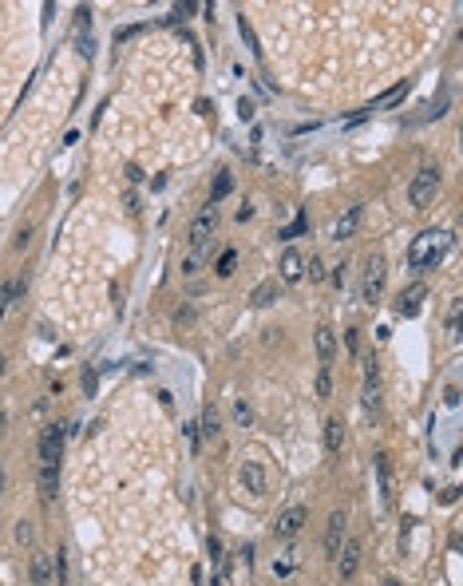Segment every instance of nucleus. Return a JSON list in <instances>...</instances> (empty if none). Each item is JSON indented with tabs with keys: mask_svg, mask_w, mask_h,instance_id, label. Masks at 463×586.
I'll list each match as a JSON object with an SVG mask.
<instances>
[{
	"mask_svg": "<svg viewBox=\"0 0 463 586\" xmlns=\"http://www.w3.org/2000/svg\"><path fill=\"white\" fill-rule=\"evenodd\" d=\"M452 230H423L420 238H416L412 246H408V265H412L416 273L423 270H435V265L447 258V250H452Z\"/></svg>",
	"mask_w": 463,
	"mask_h": 586,
	"instance_id": "f257e3e1",
	"label": "nucleus"
},
{
	"mask_svg": "<svg viewBox=\"0 0 463 586\" xmlns=\"http://www.w3.org/2000/svg\"><path fill=\"white\" fill-rule=\"evenodd\" d=\"M435 194H440V171H435V167L416 171L412 186H408V203H412L416 210H428V206L435 203Z\"/></svg>",
	"mask_w": 463,
	"mask_h": 586,
	"instance_id": "f03ea898",
	"label": "nucleus"
},
{
	"mask_svg": "<svg viewBox=\"0 0 463 586\" xmlns=\"http://www.w3.org/2000/svg\"><path fill=\"white\" fill-rule=\"evenodd\" d=\"M384 282H388V265H384L380 253H373L368 262H364V282H361V297L368 305H376L384 297Z\"/></svg>",
	"mask_w": 463,
	"mask_h": 586,
	"instance_id": "7ed1b4c3",
	"label": "nucleus"
},
{
	"mask_svg": "<svg viewBox=\"0 0 463 586\" xmlns=\"http://www.w3.org/2000/svg\"><path fill=\"white\" fill-rule=\"evenodd\" d=\"M214 230H218V206H202L198 210V218L191 222V250H206L210 246V238H214Z\"/></svg>",
	"mask_w": 463,
	"mask_h": 586,
	"instance_id": "20e7f679",
	"label": "nucleus"
},
{
	"mask_svg": "<svg viewBox=\"0 0 463 586\" xmlns=\"http://www.w3.org/2000/svg\"><path fill=\"white\" fill-rule=\"evenodd\" d=\"M64 436H68V428L64 424H48L44 428V436H40V467H60Z\"/></svg>",
	"mask_w": 463,
	"mask_h": 586,
	"instance_id": "39448f33",
	"label": "nucleus"
},
{
	"mask_svg": "<svg viewBox=\"0 0 463 586\" xmlns=\"http://www.w3.org/2000/svg\"><path fill=\"white\" fill-rule=\"evenodd\" d=\"M305 523H309V511H305V507H285L282 515L273 519V535L277 539H297L305 531Z\"/></svg>",
	"mask_w": 463,
	"mask_h": 586,
	"instance_id": "423d86ee",
	"label": "nucleus"
},
{
	"mask_svg": "<svg viewBox=\"0 0 463 586\" xmlns=\"http://www.w3.org/2000/svg\"><path fill=\"white\" fill-rule=\"evenodd\" d=\"M423 297H428V285L423 282H416V285H408V289H400V297H396V317H416L423 309Z\"/></svg>",
	"mask_w": 463,
	"mask_h": 586,
	"instance_id": "0eeeda50",
	"label": "nucleus"
},
{
	"mask_svg": "<svg viewBox=\"0 0 463 586\" xmlns=\"http://www.w3.org/2000/svg\"><path fill=\"white\" fill-rule=\"evenodd\" d=\"M356 570H361V543L349 539V543H341V551H337V575L349 582V578H356Z\"/></svg>",
	"mask_w": 463,
	"mask_h": 586,
	"instance_id": "6e6552de",
	"label": "nucleus"
},
{
	"mask_svg": "<svg viewBox=\"0 0 463 586\" xmlns=\"http://www.w3.org/2000/svg\"><path fill=\"white\" fill-rule=\"evenodd\" d=\"M376 484H380V503L392 507L396 503V479H392V460L388 455H376Z\"/></svg>",
	"mask_w": 463,
	"mask_h": 586,
	"instance_id": "1a4fd4ad",
	"label": "nucleus"
},
{
	"mask_svg": "<svg viewBox=\"0 0 463 586\" xmlns=\"http://www.w3.org/2000/svg\"><path fill=\"white\" fill-rule=\"evenodd\" d=\"M344 511H332L329 515V527H325V555L329 558H337V551H341V543H344Z\"/></svg>",
	"mask_w": 463,
	"mask_h": 586,
	"instance_id": "9d476101",
	"label": "nucleus"
},
{
	"mask_svg": "<svg viewBox=\"0 0 463 586\" xmlns=\"http://www.w3.org/2000/svg\"><path fill=\"white\" fill-rule=\"evenodd\" d=\"M361 218H364L361 206H349V210L332 222V242H349V238L356 234V226H361Z\"/></svg>",
	"mask_w": 463,
	"mask_h": 586,
	"instance_id": "9b49d317",
	"label": "nucleus"
},
{
	"mask_svg": "<svg viewBox=\"0 0 463 586\" xmlns=\"http://www.w3.org/2000/svg\"><path fill=\"white\" fill-rule=\"evenodd\" d=\"M408 91H412V83H408V80H400L396 88H388L384 95H376V100L368 103V107H364V115H373V112H388V107H396V103H400L404 95H408Z\"/></svg>",
	"mask_w": 463,
	"mask_h": 586,
	"instance_id": "f8f14e48",
	"label": "nucleus"
},
{
	"mask_svg": "<svg viewBox=\"0 0 463 586\" xmlns=\"http://www.w3.org/2000/svg\"><path fill=\"white\" fill-rule=\"evenodd\" d=\"M28 578L36 586H52V578H56V558H52V555H32Z\"/></svg>",
	"mask_w": 463,
	"mask_h": 586,
	"instance_id": "ddd939ff",
	"label": "nucleus"
},
{
	"mask_svg": "<svg viewBox=\"0 0 463 586\" xmlns=\"http://www.w3.org/2000/svg\"><path fill=\"white\" fill-rule=\"evenodd\" d=\"M305 277V258L297 250H285L282 253V282L285 285H297Z\"/></svg>",
	"mask_w": 463,
	"mask_h": 586,
	"instance_id": "4468645a",
	"label": "nucleus"
},
{
	"mask_svg": "<svg viewBox=\"0 0 463 586\" xmlns=\"http://www.w3.org/2000/svg\"><path fill=\"white\" fill-rule=\"evenodd\" d=\"M238 479H242V487L250 491V496H265V472L262 464H242V472H238Z\"/></svg>",
	"mask_w": 463,
	"mask_h": 586,
	"instance_id": "2eb2a0df",
	"label": "nucleus"
},
{
	"mask_svg": "<svg viewBox=\"0 0 463 586\" xmlns=\"http://www.w3.org/2000/svg\"><path fill=\"white\" fill-rule=\"evenodd\" d=\"M313 341H317V357H321V364H332V357H337V333H332L329 325H321Z\"/></svg>",
	"mask_w": 463,
	"mask_h": 586,
	"instance_id": "dca6fc26",
	"label": "nucleus"
},
{
	"mask_svg": "<svg viewBox=\"0 0 463 586\" xmlns=\"http://www.w3.org/2000/svg\"><path fill=\"white\" fill-rule=\"evenodd\" d=\"M341 444H344V424L337 420V416H329V420H325V452L337 455Z\"/></svg>",
	"mask_w": 463,
	"mask_h": 586,
	"instance_id": "f3484780",
	"label": "nucleus"
},
{
	"mask_svg": "<svg viewBox=\"0 0 463 586\" xmlns=\"http://www.w3.org/2000/svg\"><path fill=\"white\" fill-rule=\"evenodd\" d=\"M277 297H282V285H277V282H262V285H258V289L250 293V301L258 305V309H265V305H273V301H277Z\"/></svg>",
	"mask_w": 463,
	"mask_h": 586,
	"instance_id": "a211bd4d",
	"label": "nucleus"
},
{
	"mask_svg": "<svg viewBox=\"0 0 463 586\" xmlns=\"http://www.w3.org/2000/svg\"><path fill=\"white\" fill-rule=\"evenodd\" d=\"M56 491H60V467H40V496L56 499Z\"/></svg>",
	"mask_w": 463,
	"mask_h": 586,
	"instance_id": "6ab92c4d",
	"label": "nucleus"
},
{
	"mask_svg": "<svg viewBox=\"0 0 463 586\" xmlns=\"http://www.w3.org/2000/svg\"><path fill=\"white\" fill-rule=\"evenodd\" d=\"M234 191V179H230V171H218L214 174V186H210V206H218L226 194Z\"/></svg>",
	"mask_w": 463,
	"mask_h": 586,
	"instance_id": "aec40b11",
	"label": "nucleus"
},
{
	"mask_svg": "<svg viewBox=\"0 0 463 586\" xmlns=\"http://www.w3.org/2000/svg\"><path fill=\"white\" fill-rule=\"evenodd\" d=\"M202 436H206V440H214V436H218V412H214V408L210 405H206V408H202Z\"/></svg>",
	"mask_w": 463,
	"mask_h": 586,
	"instance_id": "412c9836",
	"label": "nucleus"
},
{
	"mask_svg": "<svg viewBox=\"0 0 463 586\" xmlns=\"http://www.w3.org/2000/svg\"><path fill=\"white\" fill-rule=\"evenodd\" d=\"M332 396V373L329 364H321V373H317V400H329Z\"/></svg>",
	"mask_w": 463,
	"mask_h": 586,
	"instance_id": "4be33fe9",
	"label": "nucleus"
},
{
	"mask_svg": "<svg viewBox=\"0 0 463 586\" xmlns=\"http://www.w3.org/2000/svg\"><path fill=\"white\" fill-rule=\"evenodd\" d=\"M459 309H463V301L455 297L452 309H447V337H459Z\"/></svg>",
	"mask_w": 463,
	"mask_h": 586,
	"instance_id": "5701e85b",
	"label": "nucleus"
},
{
	"mask_svg": "<svg viewBox=\"0 0 463 586\" xmlns=\"http://www.w3.org/2000/svg\"><path fill=\"white\" fill-rule=\"evenodd\" d=\"M234 265H238V253H234V250H226V253L218 258V277H230V273H234Z\"/></svg>",
	"mask_w": 463,
	"mask_h": 586,
	"instance_id": "b1692460",
	"label": "nucleus"
},
{
	"mask_svg": "<svg viewBox=\"0 0 463 586\" xmlns=\"http://www.w3.org/2000/svg\"><path fill=\"white\" fill-rule=\"evenodd\" d=\"M147 28V24H131V28H123V32H115V44H127V40H135L139 32Z\"/></svg>",
	"mask_w": 463,
	"mask_h": 586,
	"instance_id": "393cba45",
	"label": "nucleus"
},
{
	"mask_svg": "<svg viewBox=\"0 0 463 586\" xmlns=\"http://www.w3.org/2000/svg\"><path fill=\"white\" fill-rule=\"evenodd\" d=\"M305 270H309V282H321V277H325V262H321V258H309V265H305Z\"/></svg>",
	"mask_w": 463,
	"mask_h": 586,
	"instance_id": "a878e982",
	"label": "nucleus"
},
{
	"mask_svg": "<svg viewBox=\"0 0 463 586\" xmlns=\"http://www.w3.org/2000/svg\"><path fill=\"white\" fill-rule=\"evenodd\" d=\"M305 230H309V218H297L293 226H285L282 230V238H297V234H305Z\"/></svg>",
	"mask_w": 463,
	"mask_h": 586,
	"instance_id": "bb28decb",
	"label": "nucleus"
},
{
	"mask_svg": "<svg viewBox=\"0 0 463 586\" xmlns=\"http://www.w3.org/2000/svg\"><path fill=\"white\" fill-rule=\"evenodd\" d=\"M234 416H238V424H250V420H253V412H250V405H246V400H238V405H234Z\"/></svg>",
	"mask_w": 463,
	"mask_h": 586,
	"instance_id": "cd10ccee",
	"label": "nucleus"
},
{
	"mask_svg": "<svg viewBox=\"0 0 463 586\" xmlns=\"http://www.w3.org/2000/svg\"><path fill=\"white\" fill-rule=\"evenodd\" d=\"M182 432H186V444H191V455L198 452V424H182Z\"/></svg>",
	"mask_w": 463,
	"mask_h": 586,
	"instance_id": "c85d7f7f",
	"label": "nucleus"
},
{
	"mask_svg": "<svg viewBox=\"0 0 463 586\" xmlns=\"http://www.w3.org/2000/svg\"><path fill=\"white\" fill-rule=\"evenodd\" d=\"M273 575H277V578L293 575V558H282V563H273Z\"/></svg>",
	"mask_w": 463,
	"mask_h": 586,
	"instance_id": "c756f323",
	"label": "nucleus"
},
{
	"mask_svg": "<svg viewBox=\"0 0 463 586\" xmlns=\"http://www.w3.org/2000/svg\"><path fill=\"white\" fill-rule=\"evenodd\" d=\"M4 309H8V282L0 277V317H4Z\"/></svg>",
	"mask_w": 463,
	"mask_h": 586,
	"instance_id": "7c9ffc66",
	"label": "nucleus"
},
{
	"mask_svg": "<svg viewBox=\"0 0 463 586\" xmlns=\"http://www.w3.org/2000/svg\"><path fill=\"white\" fill-rule=\"evenodd\" d=\"M56 575H60V582H64V578H68V558H64V551H60V555H56Z\"/></svg>",
	"mask_w": 463,
	"mask_h": 586,
	"instance_id": "2f4dec72",
	"label": "nucleus"
},
{
	"mask_svg": "<svg viewBox=\"0 0 463 586\" xmlns=\"http://www.w3.org/2000/svg\"><path fill=\"white\" fill-rule=\"evenodd\" d=\"M16 539H20V543H32V527L20 523V527H16Z\"/></svg>",
	"mask_w": 463,
	"mask_h": 586,
	"instance_id": "473e14b6",
	"label": "nucleus"
},
{
	"mask_svg": "<svg viewBox=\"0 0 463 586\" xmlns=\"http://www.w3.org/2000/svg\"><path fill=\"white\" fill-rule=\"evenodd\" d=\"M443 400H447V408H455V405H459V388H455V384H452V388H447V396H443Z\"/></svg>",
	"mask_w": 463,
	"mask_h": 586,
	"instance_id": "72a5a7b5",
	"label": "nucleus"
},
{
	"mask_svg": "<svg viewBox=\"0 0 463 586\" xmlns=\"http://www.w3.org/2000/svg\"><path fill=\"white\" fill-rule=\"evenodd\" d=\"M83 388H88V396L95 393V373H83Z\"/></svg>",
	"mask_w": 463,
	"mask_h": 586,
	"instance_id": "f704fd0d",
	"label": "nucleus"
},
{
	"mask_svg": "<svg viewBox=\"0 0 463 586\" xmlns=\"http://www.w3.org/2000/svg\"><path fill=\"white\" fill-rule=\"evenodd\" d=\"M380 586H400V582H396V578H384V582Z\"/></svg>",
	"mask_w": 463,
	"mask_h": 586,
	"instance_id": "c9c22d12",
	"label": "nucleus"
},
{
	"mask_svg": "<svg viewBox=\"0 0 463 586\" xmlns=\"http://www.w3.org/2000/svg\"><path fill=\"white\" fill-rule=\"evenodd\" d=\"M4 364H8V361H4V353H0V376H4Z\"/></svg>",
	"mask_w": 463,
	"mask_h": 586,
	"instance_id": "e433bc0d",
	"label": "nucleus"
},
{
	"mask_svg": "<svg viewBox=\"0 0 463 586\" xmlns=\"http://www.w3.org/2000/svg\"><path fill=\"white\" fill-rule=\"evenodd\" d=\"M0 487H4V467H0Z\"/></svg>",
	"mask_w": 463,
	"mask_h": 586,
	"instance_id": "4c0bfd02",
	"label": "nucleus"
}]
</instances>
